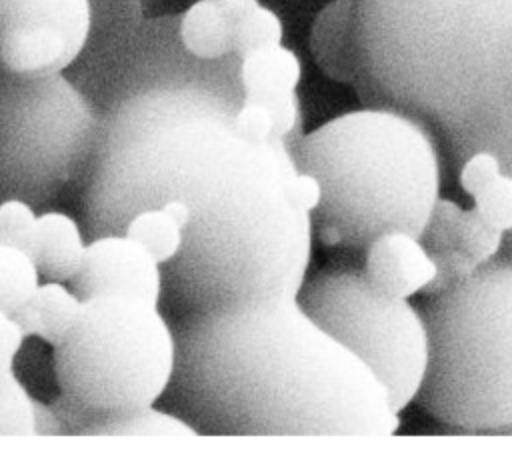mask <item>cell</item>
<instances>
[{"instance_id": "1", "label": "cell", "mask_w": 512, "mask_h": 458, "mask_svg": "<svg viewBox=\"0 0 512 458\" xmlns=\"http://www.w3.org/2000/svg\"><path fill=\"white\" fill-rule=\"evenodd\" d=\"M236 108L190 104L152 150L160 202L188 212L172 262L190 314L298 296L308 276L314 230L296 200L300 168L288 140L244 138Z\"/></svg>"}, {"instance_id": "2", "label": "cell", "mask_w": 512, "mask_h": 458, "mask_svg": "<svg viewBox=\"0 0 512 458\" xmlns=\"http://www.w3.org/2000/svg\"><path fill=\"white\" fill-rule=\"evenodd\" d=\"M172 376L198 432L386 438L400 428L384 384L298 296L188 314Z\"/></svg>"}, {"instance_id": "3", "label": "cell", "mask_w": 512, "mask_h": 458, "mask_svg": "<svg viewBox=\"0 0 512 458\" xmlns=\"http://www.w3.org/2000/svg\"><path fill=\"white\" fill-rule=\"evenodd\" d=\"M366 106L420 122L452 170L492 154L512 176V0H354ZM502 254L512 258V234Z\"/></svg>"}, {"instance_id": "4", "label": "cell", "mask_w": 512, "mask_h": 458, "mask_svg": "<svg viewBox=\"0 0 512 458\" xmlns=\"http://www.w3.org/2000/svg\"><path fill=\"white\" fill-rule=\"evenodd\" d=\"M296 166L318 178L310 214L324 246L364 252L380 234H422L440 198L442 160L430 132L384 106L340 114L288 140Z\"/></svg>"}, {"instance_id": "5", "label": "cell", "mask_w": 512, "mask_h": 458, "mask_svg": "<svg viewBox=\"0 0 512 458\" xmlns=\"http://www.w3.org/2000/svg\"><path fill=\"white\" fill-rule=\"evenodd\" d=\"M428 334L416 402L468 434L512 430V258L502 252L418 308Z\"/></svg>"}, {"instance_id": "6", "label": "cell", "mask_w": 512, "mask_h": 458, "mask_svg": "<svg viewBox=\"0 0 512 458\" xmlns=\"http://www.w3.org/2000/svg\"><path fill=\"white\" fill-rule=\"evenodd\" d=\"M176 338L158 310L138 296L100 294L54 346V368L66 406L80 414L78 432L94 420L154 404L168 388Z\"/></svg>"}, {"instance_id": "7", "label": "cell", "mask_w": 512, "mask_h": 458, "mask_svg": "<svg viewBox=\"0 0 512 458\" xmlns=\"http://www.w3.org/2000/svg\"><path fill=\"white\" fill-rule=\"evenodd\" d=\"M298 302L372 370L396 412L416 400L428 362L426 324L416 306L378 294L362 264L352 262L330 264L306 276Z\"/></svg>"}, {"instance_id": "8", "label": "cell", "mask_w": 512, "mask_h": 458, "mask_svg": "<svg viewBox=\"0 0 512 458\" xmlns=\"http://www.w3.org/2000/svg\"><path fill=\"white\" fill-rule=\"evenodd\" d=\"M90 24V0H0V58L16 74H56L82 52Z\"/></svg>"}, {"instance_id": "9", "label": "cell", "mask_w": 512, "mask_h": 458, "mask_svg": "<svg viewBox=\"0 0 512 458\" xmlns=\"http://www.w3.org/2000/svg\"><path fill=\"white\" fill-rule=\"evenodd\" d=\"M70 282L82 300L100 294H126L158 304L162 294L160 264L126 234L100 236L86 244L84 260Z\"/></svg>"}, {"instance_id": "10", "label": "cell", "mask_w": 512, "mask_h": 458, "mask_svg": "<svg viewBox=\"0 0 512 458\" xmlns=\"http://www.w3.org/2000/svg\"><path fill=\"white\" fill-rule=\"evenodd\" d=\"M362 272L382 296L404 298L424 292L436 278V264L418 236L390 230L376 236L362 252Z\"/></svg>"}, {"instance_id": "11", "label": "cell", "mask_w": 512, "mask_h": 458, "mask_svg": "<svg viewBox=\"0 0 512 458\" xmlns=\"http://www.w3.org/2000/svg\"><path fill=\"white\" fill-rule=\"evenodd\" d=\"M420 240L430 256L460 252L478 266L498 256L504 246V234L474 206L462 208L442 196L436 200Z\"/></svg>"}, {"instance_id": "12", "label": "cell", "mask_w": 512, "mask_h": 458, "mask_svg": "<svg viewBox=\"0 0 512 458\" xmlns=\"http://www.w3.org/2000/svg\"><path fill=\"white\" fill-rule=\"evenodd\" d=\"M310 48L330 78L352 84L358 68V34L354 0H334L316 18Z\"/></svg>"}, {"instance_id": "13", "label": "cell", "mask_w": 512, "mask_h": 458, "mask_svg": "<svg viewBox=\"0 0 512 458\" xmlns=\"http://www.w3.org/2000/svg\"><path fill=\"white\" fill-rule=\"evenodd\" d=\"M462 190L474 200V208L504 236L512 234V176L488 152L468 156L458 168Z\"/></svg>"}, {"instance_id": "14", "label": "cell", "mask_w": 512, "mask_h": 458, "mask_svg": "<svg viewBox=\"0 0 512 458\" xmlns=\"http://www.w3.org/2000/svg\"><path fill=\"white\" fill-rule=\"evenodd\" d=\"M84 300L70 292L62 282L48 280L38 284L34 294L12 314L24 336H38L56 346L74 328L82 314Z\"/></svg>"}, {"instance_id": "15", "label": "cell", "mask_w": 512, "mask_h": 458, "mask_svg": "<svg viewBox=\"0 0 512 458\" xmlns=\"http://www.w3.org/2000/svg\"><path fill=\"white\" fill-rule=\"evenodd\" d=\"M86 244L82 240L76 220L62 212H46L38 216V236L32 260L42 276L48 280H70L82 260Z\"/></svg>"}, {"instance_id": "16", "label": "cell", "mask_w": 512, "mask_h": 458, "mask_svg": "<svg viewBox=\"0 0 512 458\" xmlns=\"http://www.w3.org/2000/svg\"><path fill=\"white\" fill-rule=\"evenodd\" d=\"M302 78V62L290 48L264 46L240 56L238 82L242 96L264 92H292Z\"/></svg>"}, {"instance_id": "17", "label": "cell", "mask_w": 512, "mask_h": 458, "mask_svg": "<svg viewBox=\"0 0 512 458\" xmlns=\"http://www.w3.org/2000/svg\"><path fill=\"white\" fill-rule=\"evenodd\" d=\"M184 48L200 60H218L232 52V22L216 0L194 2L180 20Z\"/></svg>"}, {"instance_id": "18", "label": "cell", "mask_w": 512, "mask_h": 458, "mask_svg": "<svg viewBox=\"0 0 512 458\" xmlns=\"http://www.w3.org/2000/svg\"><path fill=\"white\" fill-rule=\"evenodd\" d=\"M82 434H96V436H160V438H194L198 430L168 412L156 410L150 406L104 416L94 420Z\"/></svg>"}, {"instance_id": "19", "label": "cell", "mask_w": 512, "mask_h": 458, "mask_svg": "<svg viewBox=\"0 0 512 458\" xmlns=\"http://www.w3.org/2000/svg\"><path fill=\"white\" fill-rule=\"evenodd\" d=\"M124 234L142 244L158 264L172 262L182 248V228L162 208L140 210Z\"/></svg>"}, {"instance_id": "20", "label": "cell", "mask_w": 512, "mask_h": 458, "mask_svg": "<svg viewBox=\"0 0 512 458\" xmlns=\"http://www.w3.org/2000/svg\"><path fill=\"white\" fill-rule=\"evenodd\" d=\"M14 370L0 372V436L40 434V412Z\"/></svg>"}, {"instance_id": "21", "label": "cell", "mask_w": 512, "mask_h": 458, "mask_svg": "<svg viewBox=\"0 0 512 458\" xmlns=\"http://www.w3.org/2000/svg\"><path fill=\"white\" fill-rule=\"evenodd\" d=\"M40 272L32 256L0 242V308L14 314L38 288Z\"/></svg>"}, {"instance_id": "22", "label": "cell", "mask_w": 512, "mask_h": 458, "mask_svg": "<svg viewBox=\"0 0 512 458\" xmlns=\"http://www.w3.org/2000/svg\"><path fill=\"white\" fill-rule=\"evenodd\" d=\"M284 26L280 16L258 0L232 20V52L240 58L252 50L280 44Z\"/></svg>"}, {"instance_id": "23", "label": "cell", "mask_w": 512, "mask_h": 458, "mask_svg": "<svg viewBox=\"0 0 512 458\" xmlns=\"http://www.w3.org/2000/svg\"><path fill=\"white\" fill-rule=\"evenodd\" d=\"M38 236V216L22 200H4L0 204V242L20 248L32 256Z\"/></svg>"}, {"instance_id": "24", "label": "cell", "mask_w": 512, "mask_h": 458, "mask_svg": "<svg viewBox=\"0 0 512 458\" xmlns=\"http://www.w3.org/2000/svg\"><path fill=\"white\" fill-rule=\"evenodd\" d=\"M248 100H256L262 106L268 108L272 120H274V132L276 138L288 140L294 130L300 126V102L296 96V90L292 92H264L254 96H242Z\"/></svg>"}, {"instance_id": "25", "label": "cell", "mask_w": 512, "mask_h": 458, "mask_svg": "<svg viewBox=\"0 0 512 458\" xmlns=\"http://www.w3.org/2000/svg\"><path fill=\"white\" fill-rule=\"evenodd\" d=\"M234 126L244 138L254 142H266L276 138L274 120L268 108L256 100H248V98L240 100L238 108L234 110Z\"/></svg>"}, {"instance_id": "26", "label": "cell", "mask_w": 512, "mask_h": 458, "mask_svg": "<svg viewBox=\"0 0 512 458\" xmlns=\"http://www.w3.org/2000/svg\"><path fill=\"white\" fill-rule=\"evenodd\" d=\"M24 332L16 318L0 308V372L12 370L14 358L22 346Z\"/></svg>"}, {"instance_id": "27", "label": "cell", "mask_w": 512, "mask_h": 458, "mask_svg": "<svg viewBox=\"0 0 512 458\" xmlns=\"http://www.w3.org/2000/svg\"><path fill=\"white\" fill-rule=\"evenodd\" d=\"M216 2H220V0H216Z\"/></svg>"}]
</instances>
